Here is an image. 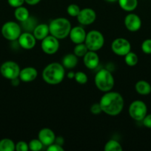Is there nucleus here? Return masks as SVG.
I'll return each instance as SVG.
<instances>
[{
	"instance_id": "nucleus-36",
	"label": "nucleus",
	"mask_w": 151,
	"mask_h": 151,
	"mask_svg": "<svg viewBox=\"0 0 151 151\" xmlns=\"http://www.w3.org/2000/svg\"><path fill=\"white\" fill-rule=\"evenodd\" d=\"M20 78L18 77V78H14V79L10 80V82H11V84L13 86H18L20 83Z\"/></svg>"
},
{
	"instance_id": "nucleus-25",
	"label": "nucleus",
	"mask_w": 151,
	"mask_h": 151,
	"mask_svg": "<svg viewBox=\"0 0 151 151\" xmlns=\"http://www.w3.org/2000/svg\"><path fill=\"white\" fill-rule=\"evenodd\" d=\"M124 61L127 66H134L138 63L139 58L136 53L130 52L126 55H124Z\"/></svg>"
},
{
	"instance_id": "nucleus-37",
	"label": "nucleus",
	"mask_w": 151,
	"mask_h": 151,
	"mask_svg": "<svg viewBox=\"0 0 151 151\" xmlns=\"http://www.w3.org/2000/svg\"><path fill=\"white\" fill-rule=\"evenodd\" d=\"M25 1L29 5H35V4H38L41 0H25Z\"/></svg>"
},
{
	"instance_id": "nucleus-26",
	"label": "nucleus",
	"mask_w": 151,
	"mask_h": 151,
	"mask_svg": "<svg viewBox=\"0 0 151 151\" xmlns=\"http://www.w3.org/2000/svg\"><path fill=\"white\" fill-rule=\"evenodd\" d=\"M88 52V49H87V46L84 43H81V44H78L76 45L74 47L73 52L77 57H84V55Z\"/></svg>"
},
{
	"instance_id": "nucleus-30",
	"label": "nucleus",
	"mask_w": 151,
	"mask_h": 151,
	"mask_svg": "<svg viewBox=\"0 0 151 151\" xmlns=\"http://www.w3.org/2000/svg\"><path fill=\"white\" fill-rule=\"evenodd\" d=\"M142 50L145 54H151V39H146L142 42Z\"/></svg>"
},
{
	"instance_id": "nucleus-6",
	"label": "nucleus",
	"mask_w": 151,
	"mask_h": 151,
	"mask_svg": "<svg viewBox=\"0 0 151 151\" xmlns=\"http://www.w3.org/2000/svg\"><path fill=\"white\" fill-rule=\"evenodd\" d=\"M1 35L8 41H15L19 38L22 33V28L15 22H7L1 27Z\"/></svg>"
},
{
	"instance_id": "nucleus-9",
	"label": "nucleus",
	"mask_w": 151,
	"mask_h": 151,
	"mask_svg": "<svg viewBox=\"0 0 151 151\" xmlns=\"http://www.w3.org/2000/svg\"><path fill=\"white\" fill-rule=\"evenodd\" d=\"M111 49L117 55L124 56L130 52L131 45L128 40L124 38H118L113 41Z\"/></svg>"
},
{
	"instance_id": "nucleus-35",
	"label": "nucleus",
	"mask_w": 151,
	"mask_h": 151,
	"mask_svg": "<svg viewBox=\"0 0 151 151\" xmlns=\"http://www.w3.org/2000/svg\"><path fill=\"white\" fill-rule=\"evenodd\" d=\"M142 122H143V125H144L146 128H150L151 129V114H147L144 116L143 119H142Z\"/></svg>"
},
{
	"instance_id": "nucleus-40",
	"label": "nucleus",
	"mask_w": 151,
	"mask_h": 151,
	"mask_svg": "<svg viewBox=\"0 0 151 151\" xmlns=\"http://www.w3.org/2000/svg\"><path fill=\"white\" fill-rule=\"evenodd\" d=\"M105 1H107V2L113 3V2H115V1H118V0H105Z\"/></svg>"
},
{
	"instance_id": "nucleus-33",
	"label": "nucleus",
	"mask_w": 151,
	"mask_h": 151,
	"mask_svg": "<svg viewBox=\"0 0 151 151\" xmlns=\"http://www.w3.org/2000/svg\"><path fill=\"white\" fill-rule=\"evenodd\" d=\"M47 151H64V148L62 147V145L57 144V143H53L47 146Z\"/></svg>"
},
{
	"instance_id": "nucleus-23",
	"label": "nucleus",
	"mask_w": 151,
	"mask_h": 151,
	"mask_svg": "<svg viewBox=\"0 0 151 151\" xmlns=\"http://www.w3.org/2000/svg\"><path fill=\"white\" fill-rule=\"evenodd\" d=\"M16 145L10 139L4 138L0 140V151H14Z\"/></svg>"
},
{
	"instance_id": "nucleus-27",
	"label": "nucleus",
	"mask_w": 151,
	"mask_h": 151,
	"mask_svg": "<svg viewBox=\"0 0 151 151\" xmlns=\"http://www.w3.org/2000/svg\"><path fill=\"white\" fill-rule=\"evenodd\" d=\"M28 146H29V150L32 151H38L42 149L44 145L38 139H34L30 142Z\"/></svg>"
},
{
	"instance_id": "nucleus-11",
	"label": "nucleus",
	"mask_w": 151,
	"mask_h": 151,
	"mask_svg": "<svg viewBox=\"0 0 151 151\" xmlns=\"http://www.w3.org/2000/svg\"><path fill=\"white\" fill-rule=\"evenodd\" d=\"M77 20L81 24L89 25L95 22L96 18V12L91 8H84L80 10L77 16Z\"/></svg>"
},
{
	"instance_id": "nucleus-28",
	"label": "nucleus",
	"mask_w": 151,
	"mask_h": 151,
	"mask_svg": "<svg viewBox=\"0 0 151 151\" xmlns=\"http://www.w3.org/2000/svg\"><path fill=\"white\" fill-rule=\"evenodd\" d=\"M80 10H81V9L76 4H70L67 8V12H68V15H70L72 17H77Z\"/></svg>"
},
{
	"instance_id": "nucleus-12",
	"label": "nucleus",
	"mask_w": 151,
	"mask_h": 151,
	"mask_svg": "<svg viewBox=\"0 0 151 151\" xmlns=\"http://www.w3.org/2000/svg\"><path fill=\"white\" fill-rule=\"evenodd\" d=\"M124 24L129 31L136 32L142 27V20L138 15L130 13L124 19Z\"/></svg>"
},
{
	"instance_id": "nucleus-10",
	"label": "nucleus",
	"mask_w": 151,
	"mask_h": 151,
	"mask_svg": "<svg viewBox=\"0 0 151 151\" xmlns=\"http://www.w3.org/2000/svg\"><path fill=\"white\" fill-rule=\"evenodd\" d=\"M41 50L47 55H53L59 50V39L53 35H47L46 38L41 40Z\"/></svg>"
},
{
	"instance_id": "nucleus-32",
	"label": "nucleus",
	"mask_w": 151,
	"mask_h": 151,
	"mask_svg": "<svg viewBox=\"0 0 151 151\" xmlns=\"http://www.w3.org/2000/svg\"><path fill=\"white\" fill-rule=\"evenodd\" d=\"M25 2V0H7V3L9 4V5L15 7V8L22 6Z\"/></svg>"
},
{
	"instance_id": "nucleus-38",
	"label": "nucleus",
	"mask_w": 151,
	"mask_h": 151,
	"mask_svg": "<svg viewBox=\"0 0 151 151\" xmlns=\"http://www.w3.org/2000/svg\"><path fill=\"white\" fill-rule=\"evenodd\" d=\"M55 142L60 145H62V144L64 143L63 138H62V137H58V138H56V139H55Z\"/></svg>"
},
{
	"instance_id": "nucleus-21",
	"label": "nucleus",
	"mask_w": 151,
	"mask_h": 151,
	"mask_svg": "<svg viewBox=\"0 0 151 151\" xmlns=\"http://www.w3.org/2000/svg\"><path fill=\"white\" fill-rule=\"evenodd\" d=\"M14 16L19 22H23L30 17V13L28 9L23 6L16 7L14 11Z\"/></svg>"
},
{
	"instance_id": "nucleus-34",
	"label": "nucleus",
	"mask_w": 151,
	"mask_h": 151,
	"mask_svg": "<svg viewBox=\"0 0 151 151\" xmlns=\"http://www.w3.org/2000/svg\"><path fill=\"white\" fill-rule=\"evenodd\" d=\"M90 111H91V113L93 114H99L102 113V110L99 103H94V104L92 105L91 108H90Z\"/></svg>"
},
{
	"instance_id": "nucleus-14",
	"label": "nucleus",
	"mask_w": 151,
	"mask_h": 151,
	"mask_svg": "<svg viewBox=\"0 0 151 151\" xmlns=\"http://www.w3.org/2000/svg\"><path fill=\"white\" fill-rule=\"evenodd\" d=\"M38 139L41 141L44 146H49L55 142L56 136L54 132L51 129L47 128H42L40 130L38 134Z\"/></svg>"
},
{
	"instance_id": "nucleus-17",
	"label": "nucleus",
	"mask_w": 151,
	"mask_h": 151,
	"mask_svg": "<svg viewBox=\"0 0 151 151\" xmlns=\"http://www.w3.org/2000/svg\"><path fill=\"white\" fill-rule=\"evenodd\" d=\"M37 75H38V72H37L36 69L34 67H31V66H28V67L24 68L20 71L19 78H20L22 82L29 83L36 80Z\"/></svg>"
},
{
	"instance_id": "nucleus-5",
	"label": "nucleus",
	"mask_w": 151,
	"mask_h": 151,
	"mask_svg": "<svg viewBox=\"0 0 151 151\" xmlns=\"http://www.w3.org/2000/svg\"><path fill=\"white\" fill-rule=\"evenodd\" d=\"M84 44L90 51H98L103 47L105 38L101 32L98 30H91L87 33Z\"/></svg>"
},
{
	"instance_id": "nucleus-29",
	"label": "nucleus",
	"mask_w": 151,
	"mask_h": 151,
	"mask_svg": "<svg viewBox=\"0 0 151 151\" xmlns=\"http://www.w3.org/2000/svg\"><path fill=\"white\" fill-rule=\"evenodd\" d=\"M74 79L79 84H85L87 82V75L83 72H77L75 73V76H74Z\"/></svg>"
},
{
	"instance_id": "nucleus-22",
	"label": "nucleus",
	"mask_w": 151,
	"mask_h": 151,
	"mask_svg": "<svg viewBox=\"0 0 151 151\" xmlns=\"http://www.w3.org/2000/svg\"><path fill=\"white\" fill-rule=\"evenodd\" d=\"M118 2L120 7L127 12L133 11L138 6V0H118Z\"/></svg>"
},
{
	"instance_id": "nucleus-2",
	"label": "nucleus",
	"mask_w": 151,
	"mask_h": 151,
	"mask_svg": "<svg viewBox=\"0 0 151 151\" xmlns=\"http://www.w3.org/2000/svg\"><path fill=\"white\" fill-rule=\"evenodd\" d=\"M64 68L63 65L56 62L47 65L42 72V78L44 82L51 85L60 83L65 78Z\"/></svg>"
},
{
	"instance_id": "nucleus-39",
	"label": "nucleus",
	"mask_w": 151,
	"mask_h": 151,
	"mask_svg": "<svg viewBox=\"0 0 151 151\" xmlns=\"http://www.w3.org/2000/svg\"><path fill=\"white\" fill-rule=\"evenodd\" d=\"M74 76H75V72H70L68 74V78H74Z\"/></svg>"
},
{
	"instance_id": "nucleus-24",
	"label": "nucleus",
	"mask_w": 151,
	"mask_h": 151,
	"mask_svg": "<svg viewBox=\"0 0 151 151\" xmlns=\"http://www.w3.org/2000/svg\"><path fill=\"white\" fill-rule=\"evenodd\" d=\"M104 150L105 151H121L122 147L116 140L110 139L105 144Z\"/></svg>"
},
{
	"instance_id": "nucleus-4",
	"label": "nucleus",
	"mask_w": 151,
	"mask_h": 151,
	"mask_svg": "<svg viewBox=\"0 0 151 151\" xmlns=\"http://www.w3.org/2000/svg\"><path fill=\"white\" fill-rule=\"evenodd\" d=\"M95 84L98 89L107 92L110 91L114 86V78L112 73L106 69H102L95 76Z\"/></svg>"
},
{
	"instance_id": "nucleus-31",
	"label": "nucleus",
	"mask_w": 151,
	"mask_h": 151,
	"mask_svg": "<svg viewBox=\"0 0 151 151\" xmlns=\"http://www.w3.org/2000/svg\"><path fill=\"white\" fill-rule=\"evenodd\" d=\"M29 150V146L27 142L24 141H20L16 143L15 150L16 151H28Z\"/></svg>"
},
{
	"instance_id": "nucleus-13",
	"label": "nucleus",
	"mask_w": 151,
	"mask_h": 151,
	"mask_svg": "<svg viewBox=\"0 0 151 151\" xmlns=\"http://www.w3.org/2000/svg\"><path fill=\"white\" fill-rule=\"evenodd\" d=\"M18 42L20 47L25 50H31L35 47L36 39L34 37L33 34L25 32L21 33L20 36L18 38Z\"/></svg>"
},
{
	"instance_id": "nucleus-7",
	"label": "nucleus",
	"mask_w": 151,
	"mask_h": 151,
	"mask_svg": "<svg viewBox=\"0 0 151 151\" xmlns=\"http://www.w3.org/2000/svg\"><path fill=\"white\" fill-rule=\"evenodd\" d=\"M129 114L136 121H142L147 114V107L142 100H135L129 107Z\"/></svg>"
},
{
	"instance_id": "nucleus-20",
	"label": "nucleus",
	"mask_w": 151,
	"mask_h": 151,
	"mask_svg": "<svg viewBox=\"0 0 151 151\" xmlns=\"http://www.w3.org/2000/svg\"><path fill=\"white\" fill-rule=\"evenodd\" d=\"M78 63V57L75 54H68L62 59V65L66 69H73Z\"/></svg>"
},
{
	"instance_id": "nucleus-19",
	"label": "nucleus",
	"mask_w": 151,
	"mask_h": 151,
	"mask_svg": "<svg viewBox=\"0 0 151 151\" xmlns=\"http://www.w3.org/2000/svg\"><path fill=\"white\" fill-rule=\"evenodd\" d=\"M136 91L141 95H147L151 93V86L145 81H138L135 86Z\"/></svg>"
},
{
	"instance_id": "nucleus-1",
	"label": "nucleus",
	"mask_w": 151,
	"mask_h": 151,
	"mask_svg": "<svg viewBox=\"0 0 151 151\" xmlns=\"http://www.w3.org/2000/svg\"><path fill=\"white\" fill-rule=\"evenodd\" d=\"M102 112L110 116H116L123 110L124 105L122 96L115 91H107L99 101Z\"/></svg>"
},
{
	"instance_id": "nucleus-8",
	"label": "nucleus",
	"mask_w": 151,
	"mask_h": 151,
	"mask_svg": "<svg viewBox=\"0 0 151 151\" xmlns=\"http://www.w3.org/2000/svg\"><path fill=\"white\" fill-rule=\"evenodd\" d=\"M20 67L17 63L12 60L4 62L0 66V73L4 78L8 80L18 78L20 73Z\"/></svg>"
},
{
	"instance_id": "nucleus-16",
	"label": "nucleus",
	"mask_w": 151,
	"mask_h": 151,
	"mask_svg": "<svg viewBox=\"0 0 151 151\" xmlns=\"http://www.w3.org/2000/svg\"><path fill=\"white\" fill-rule=\"evenodd\" d=\"M84 63L87 68L89 69H96L99 63V58L97 53L95 51H90L88 50L87 53L84 55Z\"/></svg>"
},
{
	"instance_id": "nucleus-18",
	"label": "nucleus",
	"mask_w": 151,
	"mask_h": 151,
	"mask_svg": "<svg viewBox=\"0 0 151 151\" xmlns=\"http://www.w3.org/2000/svg\"><path fill=\"white\" fill-rule=\"evenodd\" d=\"M50 33V29H49V25L46 24H40L36 26L33 29V35L36 40L44 39V38L49 35Z\"/></svg>"
},
{
	"instance_id": "nucleus-15",
	"label": "nucleus",
	"mask_w": 151,
	"mask_h": 151,
	"mask_svg": "<svg viewBox=\"0 0 151 151\" xmlns=\"http://www.w3.org/2000/svg\"><path fill=\"white\" fill-rule=\"evenodd\" d=\"M69 35L72 42L78 44L84 42L87 33L84 28L80 26H77L71 28Z\"/></svg>"
},
{
	"instance_id": "nucleus-3",
	"label": "nucleus",
	"mask_w": 151,
	"mask_h": 151,
	"mask_svg": "<svg viewBox=\"0 0 151 151\" xmlns=\"http://www.w3.org/2000/svg\"><path fill=\"white\" fill-rule=\"evenodd\" d=\"M71 24L65 18H57L50 22L49 24L50 35L58 39H63L69 35L71 29Z\"/></svg>"
}]
</instances>
